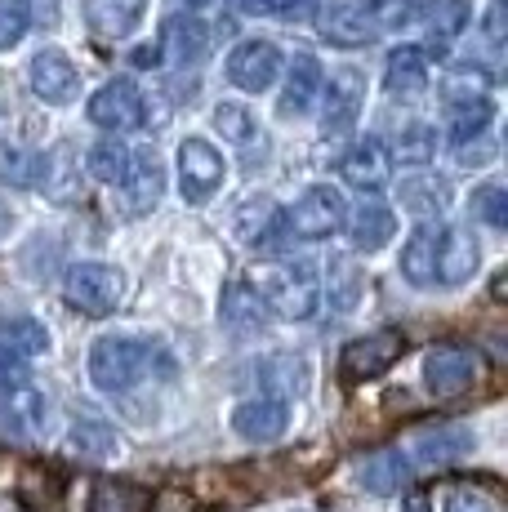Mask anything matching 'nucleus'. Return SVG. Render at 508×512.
<instances>
[{"instance_id": "1", "label": "nucleus", "mask_w": 508, "mask_h": 512, "mask_svg": "<svg viewBox=\"0 0 508 512\" xmlns=\"http://www.w3.org/2000/svg\"><path fill=\"white\" fill-rule=\"evenodd\" d=\"M174 374V361L165 357L156 343H139V339H99L90 352V379L99 383V392H134L139 383Z\"/></svg>"}, {"instance_id": "2", "label": "nucleus", "mask_w": 508, "mask_h": 512, "mask_svg": "<svg viewBox=\"0 0 508 512\" xmlns=\"http://www.w3.org/2000/svg\"><path fill=\"white\" fill-rule=\"evenodd\" d=\"M250 285L263 299V308L286 321H308L321 303V281L312 263H263V268H254Z\"/></svg>"}, {"instance_id": "3", "label": "nucleus", "mask_w": 508, "mask_h": 512, "mask_svg": "<svg viewBox=\"0 0 508 512\" xmlns=\"http://www.w3.org/2000/svg\"><path fill=\"white\" fill-rule=\"evenodd\" d=\"M486 379V357L468 343H437L424 357V383L437 401H455Z\"/></svg>"}, {"instance_id": "4", "label": "nucleus", "mask_w": 508, "mask_h": 512, "mask_svg": "<svg viewBox=\"0 0 508 512\" xmlns=\"http://www.w3.org/2000/svg\"><path fill=\"white\" fill-rule=\"evenodd\" d=\"M406 352V334L402 330H375V334H361V339L344 343L339 352V379L344 383H366V379H379L402 361Z\"/></svg>"}, {"instance_id": "5", "label": "nucleus", "mask_w": 508, "mask_h": 512, "mask_svg": "<svg viewBox=\"0 0 508 512\" xmlns=\"http://www.w3.org/2000/svg\"><path fill=\"white\" fill-rule=\"evenodd\" d=\"M0 428L9 437H36L45 428V397L9 361H0Z\"/></svg>"}, {"instance_id": "6", "label": "nucleus", "mask_w": 508, "mask_h": 512, "mask_svg": "<svg viewBox=\"0 0 508 512\" xmlns=\"http://www.w3.org/2000/svg\"><path fill=\"white\" fill-rule=\"evenodd\" d=\"M63 294L85 317H107L121 303V272L107 263H76V268H67Z\"/></svg>"}, {"instance_id": "7", "label": "nucleus", "mask_w": 508, "mask_h": 512, "mask_svg": "<svg viewBox=\"0 0 508 512\" xmlns=\"http://www.w3.org/2000/svg\"><path fill=\"white\" fill-rule=\"evenodd\" d=\"M468 450H473V432L459 428V423H419V428H410L402 455L433 472V468H451Z\"/></svg>"}, {"instance_id": "8", "label": "nucleus", "mask_w": 508, "mask_h": 512, "mask_svg": "<svg viewBox=\"0 0 508 512\" xmlns=\"http://www.w3.org/2000/svg\"><path fill=\"white\" fill-rule=\"evenodd\" d=\"M286 223H290V232L304 236V241L335 236L339 223H344V196H339L335 187H326V183L308 187V192L295 201V210L286 214Z\"/></svg>"}, {"instance_id": "9", "label": "nucleus", "mask_w": 508, "mask_h": 512, "mask_svg": "<svg viewBox=\"0 0 508 512\" xmlns=\"http://www.w3.org/2000/svg\"><path fill=\"white\" fill-rule=\"evenodd\" d=\"M179 187H183V201L192 205L210 201L223 187V156L205 139H188L179 147Z\"/></svg>"}, {"instance_id": "10", "label": "nucleus", "mask_w": 508, "mask_h": 512, "mask_svg": "<svg viewBox=\"0 0 508 512\" xmlns=\"http://www.w3.org/2000/svg\"><path fill=\"white\" fill-rule=\"evenodd\" d=\"M281 72V49L272 41H241L228 58V81L246 94H263Z\"/></svg>"}, {"instance_id": "11", "label": "nucleus", "mask_w": 508, "mask_h": 512, "mask_svg": "<svg viewBox=\"0 0 508 512\" xmlns=\"http://www.w3.org/2000/svg\"><path fill=\"white\" fill-rule=\"evenodd\" d=\"M121 187H125V214H148L156 210V201L165 196V165L152 147L143 152H130V165L121 174Z\"/></svg>"}, {"instance_id": "12", "label": "nucleus", "mask_w": 508, "mask_h": 512, "mask_svg": "<svg viewBox=\"0 0 508 512\" xmlns=\"http://www.w3.org/2000/svg\"><path fill=\"white\" fill-rule=\"evenodd\" d=\"M32 90H36V98H45V103L63 107L81 94V72L72 67V58H67L63 49H41V54L32 58Z\"/></svg>"}, {"instance_id": "13", "label": "nucleus", "mask_w": 508, "mask_h": 512, "mask_svg": "<svg viewBox=\"0 0 508 512\" xmlns=\"http://www.w3.org/2000/svg\"><path fill=\"white\" fill-rule=\"evenodd\" d=\"M321 90H326V107H321V125H326V134L353 130V121L361 112V98H366V81H361V72L339 67V72L330 76V85H321Z\"/></svg>"}, {"instance_id": "14", "label": "nucleus", "mask_w": 508, "mask_h": 512, "mask_svg": "<svg viewBox=\"0 0 508 512\" xmlns=\"http://www.w3.org/2000/svg\"><path fill=\"white\" fill-rule=\"evenodd\" d=\"M90 121L103 130H134L143 125V94L134 90V81H107L90 98Z\"/></svg>"}, {"instance_id": "15", "label": "nucleus", "mask_w": 508, "mask_h": 512, "mask_svg": "<svg viewBox=\"0 0 508 512\" xmlns=\"http://www.w3.org/2000/svg\"><path fill=\"white\" fill-rule=\"evenodd\" d=\"M433 512H508V504L495 481L455 477L433 490Z\"/></svg>"}, {"instance_id": "16", "label": "nucleus", "mask_w": 508, "mask_h": 512, "mask_svg": "<svg viewBox=\"0 0 508 512\" xmlns=\"http://www.w3.org/2000/svg\"><path fill=\"white\" fill-rule=\"evenodd\" d=\"M286 401L281 397H254V401H241L237 415H232V428L241 432L246 441H254V446H272V441L286 432Z\"/></svg>"}, {"instance_id": "17", "label": "nucleus", "mask_w": 508, "mask_h": 512, "mask_svg": "<svg viewBox=\"0 0 508 512\" xmlns=\"http://www.w3.org/2000/svg\"><path fill=\"white\" fill-rule=\"evenodd\" d=\"M477 259H482V250H477L468 228L437 232V281L442 285H464L477 272Z\"/></svg>"}, {"instance_id": "18", "label": "nucleus", "mask_w": 508, "mask_h": 512, "mask_svg": "<svg viewBox=\"0 0 508 512\" xmlns=\"http://www.w3.org/2000/svg\"><path fill=\"white\" fill-rule=\"evenodd\" d=\"M281 228H286V214L277 210V201L272 196H246V201L237 205V214H232V232H237V241L246 245H268L277 241Z\"/></svg>"}, {"instance_id": "19", "label": "nucleus", "mask_w": 508, "mask_h": 512, "mask_svg": "<svg viewBox=\"0 0 508 512\" xmlns=\"http://www.w3.org/2000/svg\"><path fill=\"white\" fill-rule=\"evenodd\" d=\"M317 23H321V36H326L330 45L357 49V45L375 41V23H370V14H366V9H357V5H344V0H330V5H321Z\"/></svg>"}, {"instance_id": "20", "label": "nucleus", "mask_w": 508, "mask_h": 512, "mask_svg": "<svg viewBox=\"0 0 508 512\" xmlns=\"http://www.w3.org/2000/svg\"><path fill=\"white\" fill-rule=\"evenodd\" d=\"M14 495H18V504H23V512H67L63 477L45 464H27L23 472H18Z\"/></svg>"}, {"instance_id": "21", "label": "nucleus", "mask_w": 508, "mask_h": 512, "mask_svg": "<svg viewBox=\"0 0 508 512\" xmlns=\"http://www.w3.org/2000/svg\"><path fill=\"white\" fill-rule=\"evenodd\" d=\"M148 0H85V23L99 41H121L139 27Z\"/></svg>"}, {"instance_id": "22", "label": "nucleus", "mask_w": 508, "mask_h": 512, "mask_svg": "<svg viewBox=\"0 0 508 512\" xmlns=\"http://www.w3.org/2000/svg\"><path fill=\"white\" fill-rule=\"evenodd\" d=\"M437 223L424 219L415 232H410L406 250H402V277L410 285H419V290H428V285H437Z\"/></svg>"}, {"instance_id": "23", "label": "nucleus", "mask_w": 508, "mask_h": 512, "mask_svg": "<svg viewBox=\"0 0 508 512\" xmlns=\"http://www.w3.org/2000/svg\"><path fill=\"white\" fill-rule=\"evenodd\" d=\"M50 352V330L32 317H14V321H0V361L18 366V361H32Z\"/></svg>"}, {"instance_id": "24", "label": "nucleus", "mask_w": 508, "mask_h": 512, "mask_svg": "<svg viewBox=\"0 0 508 512\" xmlns=\"http://www.w3.org/2000/svg\"><path fill=\"white\" fill-rule=\"evenodd\" d=\"M321 85H326V76H321V63L312 54H295V63H290L286 72V94H281V116H304L312 103H317Z\"/></svg>"}, {"instance_id": "25", "label": "nucleus", "mask_w": 508, "mask_h": 512, "mask_svg": "<svg viewBox=\"0 0 508 512\" xmlns=\"http://www.w3.org/2000/svg\"><path fill=\"white\" fill-rule=\"evenodd\" d=\"M388 147L379 143V139H361L353 152L344 156V165H339V170H344V179L353 183V187H361V192H379V187L388 183Z\"/></svg>"}, {"instance_id": "26", "label": "nucleus", "mask_w": 508, "mask_h": 512, "mask_svg": "<svg viewBox=\"0 0 508 512\" xmlns=\"http://www.w3.org/2000/svg\"><path fill=\"white\" fill-rule=\"evenodd\" d=\"M361 486L370 490V495H397V490L410 486V459L402 450H375V455L361 464Z\"/></svg>"}, {"instance_id": "27", "label": "nucleus", "mask_w": 508, "mask_h": 512, "mask_svg": "<svg viewBox=\"0 0 508 512\" xmlns=\"http://www.w3.org/2000/svg\"><path fill=\"white\" fill-rule=\"evenodd\" d=\"M161 45H165V54H170L179 67L201 63L205 49H210V27H205L201 18H192V14H179V18H170V23H165V41Z\"/></svg>"}, {"instance_id": "28", "label": "nucleus", "mask_w": 508, "mask_h": 512, "mask_svg": "<svg viewBox=\"0 0 508 512\" xmlns=\"http://www.w3.org/2000/svg\"><path fill=\"white\" fill-rule=\"evenodd\" d=\"M219 317H223V326L237 334H259L268 326V308H263V299L254 294V285H228Z\"/></svg>"}, {"instance_id": "29", "label": "nucleus", "mask_w": 508, "mask_h": 512, "mask_svg": "<svg viewBox=\"0 0 508 512\" xmlns=\"http://www.w3.org/2000/svg\"><path fill=\"white\" fill-rule=\"evenodd\" d=\"M384 85H388V94H397V98H410V94L424 90L428 85L424 49H415V45L393 49V54H388V67H384Z\"/></svg>"}, {"instance_id": "30", "label": "nucleus", "mask_w": 508, "mask_h": 512, "mask_svg": "<svg viewBox=\"0 0 508 512\" xmlns=\"http://www.w3.org/2000/svg\"><path fill=\"white\" fill-rule=\"evenodd\" d=\"M393 232H397L393 210H388V205H379V201H366L353 214V223H348V236H353V245H357V250H366V254L384 250V245L393 241Z\"/></svg>"}, {"instance_id": "31", "label": "nucleus", "mask_w": 508, "mask_h": 512, "mask_svg": "<svg viewBox=\"0 0 508 512\" xmlns=\"http://www.w3.org/2000/svg\"><path fill=\"white\" fill-rule=\"evenodd\" d=\"M148 508H152V490L139 486V481L107 477L90 495V512H148Z\"/></svg>"}, {"instance_id": "32", "label": "nucleus", "mask_w": 508, "mask_h": 512, "mask_svg": "<svg viewBox=\"0 0 508 512\" xmlns=\"http://www.w3.org/2000/svg\"><path fill=\"white\" fill-rule=\"evenodd\" d=\"M402 205L415 219H437L451 205V183L437 179V174H415L402 183Z\"/></svg>"}, {"instance_id": "33", "label": "nucleus", "mask_w": 508, "mask_h": 512, "mask_svg": "<svg viewBox=\"0 0 508 512\" xmlns=\"http://www.w3.org/2000/svg\"><path fill=\"white\" fill-rule=\"evenodd\" d=\"M67 446H72V455L90 459V464H103V459L125 455V441L116 437L107 423H76L72 437H67Z\"/></svg>"}, {"instance_id": "34", "label": "nucleus", "mask_w": 508, "mask_h": 512, "mask_svg": "<svg viewBox=\"0 0 508 512\" xmlns=\"http://www.w3.org/2000/svg\"><path fill=\"white\" fill-rule=\"evenodd\" d=\"M0 179H5L9 187H41L45 156L23 152V147H5V152H0Z\"/></svg>"}, {"instance_id": "35", "label": "nucleus", "mask_w": 508, "mask_h": 512, "mask_svg": "<svg viewBox=\"0 0 508 512\" xmlns=\"http://www.w3.org/2000/svg\"><path fill=\"white\" fill-rule=\"evenodd\" d=\"M424 18H428L433 41H455V36L473 23V5H468V0H433Z\"/></svg>"}, {"instance_id": "36", "label": "nucleus", "mask_w": 508, "mask_h": 512, "mask_svg": "<svg viewBox=\"0 0 508 512\" xmlns=\"http://www.w3.org/2000/svg\"><path fill=\"white\" fill-rule=\"evenodd\" d=\"M491 98H464V103H451V116H455V130H451V139L455 147L459 143H468V139H477V134H486V125H491Z\"/></svg>"}, {"instance_id": "37", "label": "nucleus", "mask_w": 508, "mask_h": 512, "mask_svg": "<svg viewBox=\"0 0 508 512\" xmlns=\"http://www.w3.org/2000/svg\"><path fill=\"white\" fill-rule=\"evenodd\" d=\"M361 290H366V281H361L357 263L353 259H330V303H335L339 312H353Z\"/></svg>"}, {"instance_id": "38", "label": "nucleus", "mask_w": 508, "mask_h": 512, "mask_svg": "<svg viewBox=\"0 0 508 512\" xmlns=\"http://www.w3.org/2000/svg\"><path fill=\"white\" fill-rule=\"evenodd\" d=\"M85 165H90V174L99 183H121L125 165H130V152H125L121 139H99L90 147V156H85Z\"/></svg>"}, {"instance_id": "39", "label": "nucleus", "mask_w": 508, "mask_h": 512, "mask_svg": "<svg viewBox=\"0 0 508 512\" xmlns=\"http://www.w3.org/2000/svg\"><path fill=\"white\" fill-rule=\"evenodd\" d=\"M214 125H219V134H223L228 143H237V147H254V143H259V147H263L259 130H254V116L246 112V107L219 103V107H214Z\"/></svg>"}, {"instance_id": "40", "label": "nucleus", "mask_w": 508, "mask_h": 512, "mask_svg": "<svg viewBox=\"0 0 508 512\" xmlns=\"http://www.w3.org/2000/svg\"><path fill=\"white\" fill-rule=\"evenodd\" d=\"M433 147H437V139H433L428 125H406V130L397 134V143H393V156L402 165H428L433 161Z\"/></svg>"}, {"instance_id": "41", "label": "nucleus", "mask_w": 508, "mask_h": 512, "mask_svg": "<svg viewBox=\"0 0 508 512\" xmlns=\"http://www.w3.org/2000/svg\"><path fill=\"white\" fill-rule=\"evenodd\" d=\"M32 27V0H0V49H14Z\"/></svg>"}, {"instance_id": "42", "label": "nucleus", "mask_w": 508, "mask_h": 512, "mask_svg": "<svg viewBox=\"0 0 508 512\" xmlns=\"http://www.w3.org/2000/svg\"><path fill=\"white\" fill-rule=\"evenodd\" d=\"M473 210L482 223H491V228H508V192L500 183H486L482 192L473 196Z\"/></svg>"}, {"instance_id": "43", "label": "nucleus", "mask_w": 508, "mask_h": 512, "mask_svg": "<svg viewBox=\"0 0 508 512\" xmlns=\"http://www.w3.org/2000/svg\"><path fill=\"white\" fill-rule=\"evenodd\" d=\"M486 72L482 67H455L446 81V103H464V98H482L486 94Z\"/></svg>"}, {"instance_id": "44", "label": "nucleus", "mask_w": 508, "mask_h": 512, "mask_svg": "<svg viewBox=\"0 0 508 512\" xmlns=\"http://www.w3.org/2000/svg\"><path fill=\"white\" fill-rule=\"evenodd\" d=\"M375 9H379V18H384L388 27H397V23H410L415 0H375Z\"/></svg>"}, {"instance_id": "45", "label": "nucleus", "mask_w": 508, "mask_h": 512, "mask_svg": "<svg viewBox=\"0 0 508 512\" xmlns=\"http://www.w3.org/2000/svg\"><path fill=\"white\" fill-rule=\"evenodd\" d=\"M317 9V0H268V14H281V18H308Z\"/></svg>"}, {"instance_id": "46", "label": "nucleus", "mask_w": 508, "mask_h": 512, "mask_svg": "<svg viewBox=\"0 0 508 512\" xmlns=\"http://www.w3.org/2000/svg\"><path fill=\"white\" fill-rule=\"evenodd\" d=\"M148 512H192V504H188V495H179V490H165L161 499H152Z\"/></svg>"}, {"instance_id": "47", "label": "nucleus", "mask_w": 508, "mask_h": 512, "mask_svg": "<svg viewBox=\"0 0 508 512\" xmlns=\"http://www.w3.org/2000/svg\"><path fill=\"white\" fill-rule=\"evenodd\" d=\"M486 36H491V45L504 41V0H491V14H486Z\"/></svg>"}, {"instance_id": "48", "label": "nucleus", "mask_w": 508, "mask_h": 512, "mask_svg": "<svg viewBox=\"0 0 508 512\" xmlns=\"http://www.w3.org/2000/svg\"><path fill=\"white\" fill-rule=\"evenodd\" d=\"M134 63H139V67H152V63H161V49H134Z\"/></svg>"}, {"instance_id": "49", "label": "nucleus", "mask_w": 508, "mask_h": 512, "mask_svg": "<svg viewBox=\"0 0 508 512\" xmlns=\"http://www.w3.org/2000/svg\"><path fill=\"white\" fill-rule=\"evenodd\" d=\"M241 14H268V0H237Z\"/></svg>"}, {"instance_id": "50", "label": "nucleus", "mask_w": 508, "mask_h": 512, "mask_svg": "<svg viewBox=\"0 0 508 512\" xmlns=\"http://www.w3.org/2000/svg\"><path fill=\"white\" fill-rule=\"evenodd\" d=\"M9 223H14V214H9V205H5V201H0V236H5V232H9Z\"/></svg>"}, {"instance_id": "51", "label": "nucleus", "mask_w": 508, "mask_h": 512, "mask_svg": "<svg viewBox=\"0 0 508 512\" xmlns=\"http://www.w3.org/2000/svg\"><path fill=\"white\" fill-rule=\"evenodd\" d=\"M491 294H495V299H504V294H508V281H504V272H500V277L491 281Z\"/></svg>"}, {"instance_id": "52", "label": "nucleus", "mask_w": 508, "mask_h": 512, "mask_svg": "<svg viewBox=\"0 0 508 512\" xmlns=\"http://www.w3.org/2000/svg\"><path fill=\"white\" fill-rule=\"evenodd\" d=\"M188 5H192V9H201V5H210V0H188Z\"/></svg>"}]
</instances>
